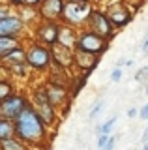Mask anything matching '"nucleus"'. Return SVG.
<instances>
[{
    "instance_id": "f257e3e1",
    "label": "nucleus",
    "mask_w": 148,
    "mask_h": 150,
    "mask_svg": "<svg viewBox=\"0 0 148 150\" xmlns=\"http://www.w3.org/2000/svg\"><path fill=\"white\" fill-rule=\"evenodd\" d=\"M15 126V137L23 141L26 146H45L47 144V135H49V128L41 122V118L36 115V111L30 107H26L25 111L13 120Z\"/></svg>"
},
{
    "instance_id": "f03ea898",
    "label": "nucleus",
    "mask_w": 148,
    "mask_h": 150,
    "mask_svg": "<svg viewBox=\"0 0 148 150\" xmlns=\"http://www.w3.org/2000/svg\"><path fill=\"white\" fill-rule=\"evenodd\" d=\"M30 105H32V109L36 111V115L39 116L41 122H43L49 129H54L58 126V111L49 100L47 90H45V83L32 86V90H30Z\"/></svg>"
},
{
    "instance_id": "7ed1b4c3",
    "label": "nucleus",
    "mask_w": 148,
    "mask_h": 150,
    "mask_svg": "<svg viewBox=\"0 0 148 150\" xmlns=\"http://www.w3.org/2000/svg\"><path fill=\"white\" fill-rule=\"evenodd\" d=\"M25 62L32 71L38 73H47L53 66V54H51V47L41 45L38 41H28L25 45Z\"/></svg>"
},
{
    "instance_id": "20e7f679",
    "label": "nucleus",
    "mask_w": 148,
    "mask_h": 150,
    "mask_svg": "<svg viewBox=\"0 0 148 150\" xmlns=\"http://www.w3.org/2000/svg\"><path fill=\"white\" fill-rule=\"evenodd\" d=\"M92 9L94 8H92L90 2H68L66 0V6H64V11H62V21L60 23L69 25L73 28H85Z\"/></svg>"
},
{
    "instance_id": "39448f33",
    "label": "nucleus",
    "mask_w": 148,
    "mask_h": 150,
    "mask_svg": "<svg viewBox=\"0 0 148 150\" xmlns=\"http://www.w3.org/2000/svg\"><path fill=\"white\" fill-rule=\"evenodd\" d=\"M75 49L82 51V53H90V54L101 56L109 49V41L103 40V38L98 36V34H94V32L88 30V28H81L79 34H77Z\"/></svg>"
},
{
    "instance_id": "423d86ee",
    "label": "nucleus",
    "mask_w": 148,
    "mask_h": 150,
    "mask_svg": "<svg viewBox=\"0 0 148 150\" xmlns=\"http://www.w3.org/2000/svg\"><path fill=\"white\" fill-rule=\"evenodd\" d=\"M30 107V96L25 92H13L0 103V116L6 120H15L23 111Z\"/></svg>"
},
{
    "instance_id": "0eeeda50",
    "label": "nucleus",
    "mask_w": 148,
    "mask_h": 150,
    "mask_svg": "<svg viewBox=\"0 0 148 150\" xmlns=\"http://www.w3.org/2000/svg\"><path fill=\"white\" fill-rule=\"evenodd\" d=\"M85 28L92 30L94 34L101 36L103 40H107V41H111L114 36H116V28L111 25V21H109V17L105 15V11H101V9H96V8L90 11L88 21H86Z\"/></svg>"
},
{
    "instance_id": "6e6552de",
    "label": "nucleus",
    "mask_w": 148,
    "mask_h": 150,
    "mask_svg": "<svg viewBox=\"0 0 148 150\" xmlns=\"http://www.w3.org/2000/svg\"><path fill=\"white\" fill-rule=\"evenodd\" d=\"M60 26H62V23L58 21H38L34 26V41L47 47L58 43Z\"/></svg>"
},
{
    "instance_id": "1a4fd4ad",
    "label": "nucleus",
    "mask_w": 148,
    "mask_h": 150,
    "mask_svg": "<svg viewBox=\"0 0 148 150\" xmlns=\"http://www.w3.org/2000/svg\"><path fill=\"white\" fill-rule=\"evenodd\" d=\"M25 32H26V25L19 13H11V15L0 19V38L8 36V38H21V40H25Z\"/></svg>"
},
{
    "instance_id": "9d476101",
    "label": "nucleus",
    "mask_w": 148,
    "mask_h": 150,
    "mask_svg": "<svg viewBox=\"0 0 148 150\" xmlns=\"http://www.w3.org/2000/svg\"><path fill=\"white\" fill-rule=\"evenodd\" d=\"M66 6V0H41L36 8L39 21H62V11Z\"/></svg>"
},
{
    "instance_id": "9b49d317",
    "label": "nucleus",
    "mask_w": 148,
    "mask_h": 150,
    "mask_svg": "<svg viewBox=\"0 0 148 150\" xmlns=\"http://www.w3.org/2000/svg\"><path fill=\"white\" fill-rule=\"evenodd\" d=\"M105 15L109 17L111 25L116 28V30L118 28H124L126 25H129L131 19H133L131 9H129L126 4H122V2H113L107 9H105Z\"/></svg>"
},
{
    "instance_id": "f8f14e48",
    "label": "nucleus",
    "mask_w": 148,
    "mask_h": 150,
    "mask_svg": "<svg viewBox=\"0 0 148 150\" xmlns=\"http://www.w3.org/2000/svg\"><path fill=\"white\" fill-rule=\"evenodd\" d=\"M45 90L51 103L56 107V111H62L64 115L69 111V103H71V96H69V88L56 86V84H47L45 83Z\"/></svg>"
},
{
    "instance_id": "ddd939ff",
    "label": "nucleus",
    "mask_w": 148,
    "mask_h": 150,
    "mask_svg": "<svg viewBox=\"0 0 148 150\" xmlns=\"http://www.w3.org/2000/svg\"><path fill=\"white\" fill-rule=\"evenodd\" d=\"M51 54H53V64L58 68L66 69H73V49L62 45V43H54L51 45Z\"/></svg>"
},
{
    "instance_id": "4468645a",
    "label": "nucleus",
    "mask_w": 148,
    "mask_h": 150,
    "mask_svg": "<svg viewBox=\"0 0 148 150\" xmlns=\"http://www.w3.org/2000/svg\"><path fill=\"white\" fill-rule=\"evenodd\" d=\"M99 64V56L90 54V53H82V51L73 49V68L79 73H92Z\"/></svg>"
},
{
    "instance_id": "2eb2a0df",
    "label": "nucleus",
    "mask_w": 148,
    "mask_h": 150,
    "mask_svg": "<svg viewBox=\"0 0 148 150\" xmlns=\"http://www.w3.org/2000/svg\"><path fill=\"white\" fill-rule=\"evenodd\" d=\"M77 34H79V30L69 25H64L60 26V36H58V43L69 47V49H75V41H77Z\"/></svg>"
},
{
    "instance_id": "dca6fc26",
    "label": "nucleus",
    "mask_w": 148,
    "mask_h": 150,
    "mask_svg": "<svg viewBox=\"0 0 148 150\" xmlns=\"http://www.w3.org/2000/svg\"><path fill=\"white\" fill-rule=\"evenodd\" d=\"M19 62H25V43L11 49V51H8L4 56H0V66L2 68L11 66V64H19Z\"/></svg>"
},
{
    "instance_id": "f3484780",
    "label": "nucleus",
    "mask_w": 148,
    "mask_h": 150,
    "mask_svg": "<svg viewBox=\"0 0 148 150\" xmlns=\"http://www.w3.org/2000/svg\"><path fill=\"white\" fill-rule=\"evenodd\" d=\"M88 77H90L88 73H79L77 77H71V83H69V96L75 98L77 94H79L82 88H85V84H86V81H88Z\"/></svg>"
},
{
    "instance_id": "a211bd4d",
    "label": "nucleus",
    "mask_w": 148,
    "mask_h": 150,
    "mask_svg": "<svg viewBox=\"0 0 148 150\" xmlns=\"http://www.w3.org/2000/svg\"><path fill=\"white\" fill-rule=\"evenodd\" d=\"M6 73L13 75V77H21V79H26L28 77V71L30 68L26 66V62H19V64H11V66H6Z\"/></svg>"
},
{
    "instance_id": "6ab92c4d",
    "label": "nucleus",
    "mask_w": 148,
    "mask_h": 150,
    "mask_svg": "<svg viewBox=\"0 0 148 150\" xmlns=\"http://www.w3.org/2000/svg\"><path fill=\"white\" fill-rule=\"evenodd\" d=\"M19 45H23L21 38H8V36L0 38V56H4L8 51L15 49V47H19Z\"/></svg>"
},
{
    "instance_id": "aec40b11",
    "label": "nucleus",
    "mask_w": 148,
    "mask_h": 150,
    "mask_svg": "<svg viewBox=\"0 0 148 150\" xmlns=\"http://www.w3.org/2000/svg\"><path fill=\"white\" fill-rule=\"evenodd\" d=\"M15 137V126H13L11 120L6 118H0V141H6Z\"/></svg>"
},
{
    "instance_id": "412c9836",
    "label": "nucleus",
    "mask_w": 148,
    "mask_h": 150,
    "mask_svg": "<svg viewBox=\"0 0 148 150\" xmlns=\"http://www.w3.org/2000/svg\"><path fill=\"white\" fill-rule=\"evenodd\" d=\"M0 150H28V146L17 137H11L6 141H0Z\"/></svg>"
},
{
    "instance_id": "4be33fe9",
    "label": "nucleus",
    "mask_w": 148,
    "mask_h": 150,
    "mask_svg": "<svg viewBox=\"0 0 148 150\" xmlns=\"http://www.w3.org/2000/svg\"><path fill=\"white\" fill-rule=\"evenodd\" d=\"M13 92H15V84H13L10 79H6V77L0 79V103L6 100L8 96H11Z\"/></svg>"
},
{
    "instance_id": "5701e85b",
    "label": "nucleus",
    "mask_w": 148,
    "mask_h": 150,
    "mask_svg": "<svg viewBox=\"0 0 148 150\" xmlns=\"http://www.w3.org/2000/svg\"><path fill=\"white\" fill-rule=\"evenodd\" d=\"M6 4H10L11 8L23 9V8H38L41 0H4Z\"/></svg>"
},
{
    "instance_id": "b1692460",
    "label": "nucleus",
    "mask_w": 148,
    "mask_h": 150,
    "mask_svg": "<svg viewBox=\"0 0 148 150\" xmlns=\"http://www.w3.org/2000/svg\"><path fill=\"white\" fill-rule=\"evenodd\" d=\"M114 124H116V116H113V118H109L107 122H103L101 126H98V128H96V131H98V135H101V133L111 135V131H113Z\"/></svg>"
},
{
    "instance_id": "393cba45",
    "label": "nucleus",
    "mask_w": 148,
    "mask_h": 150,
    "mask_svg": "<svg viewBox=\"0 0 148 150\" xmlns=\"http://www.w3.org/2000/svg\"><path fill=\"white\" fill-rule=\"evenodd\" d=\"M135 81H139V83H146L148 81V66H142V68L135 73Z\"/></svg>"
},
{
    "instance_id": "a878e982",
    "label": "nucleus",
    "mask_w": 148,
    "mask_h": 150,
    "mask_svg": "<svg viewBox=\"0 0 148 150\" xmlns=\"http://www.w3.org/2000/svg\"><path fill=\"white\" fill-rule=\"evenodd\" d=\"M103 101H98V103H96V105L94 107H92V109H90V112H88V116H90V118H96V116H98L99 115V112L101 111H103Z\"/></svg>"
},
{
    "instance_id": "bb28decb",
    "label": "nucleus",
    "mask_w": 148,
    "mask_h": 150,
    "mask_svg": "<svg viewBox=\"0 0 148 150\" xmlns=\"http://www.w3.org/2000/svg\"><path fill=\"white\" fill-rule=\"evenodd\" d=\"M11 6L10 4H6V2H0V19H4V17H8V15H11Z\"/></svg>"
},
{
    "instance_id": "cd10ccee",
    "label": "nucleus",
    "mask_w": 148,
    "mask_h": 150,
    "mask_svg": "<svg viewBox=\"0 0 148 150\" xmlns=\"http://www.w3.org/2000/svg\"><path fill=\"white\" fill-rule=\"evenodd\" d=\"M111 81H113V83L122 81V69H120V68H114L113 69V73H111Z\"/></svg>"
},
{
    "instance_id": "c85d7f7f",
    "label": "nucleus",
    "mask_w": 148,
    "mask_h": 150,
    "mask_svg": "<svg viewBox=\"0 0 148 150\" xmlns=\"http://www.w3.org/2000/svg\"><path fill=\"white\" fill-rule=\"evenodd\" d=\"M114 144H116V137H114V135H111L109 141L105 143V146L101 148V150H114Z\"/></svg>"
},
{
    "instance_id": "c756f323",
    "label": "nucleus",
    "mask_w": 148,
    "mask_h": 150,
    "mask_svg": "<svg viewBox=\"0 0 148 150\" xmlns=\"http://www.w3.org/2000/svg\"><path fill=\"white\" fill-rule=\"evenodd\" d=\"M109 137H111V135H105V133L98 135V148H99V150L105 146V143H107V141H109Z\"/></svg>"
},
{
    "instance_id": "7c9ffc66",
    "label": "nucleus",
    "mask_w": 148,
    "mask_h": 150,
    "mask_svg": "<svg viewBox=\"0 0 148 150\" xmlns=\"http://www.w3.org/2000/svg\"><path fill=\"white\" fill-rule=\"evenodd\" d=\"M139 116H141L142 120H148V103L141 107V111H139Z\"/></svg>"
},
{
    "instance_id": "2f4dec72",
    "label": "nucleus",
    "mask_w": 148,
    "mask_h": 150,
    "mask_svg": "<svg viewBox=\"0 0 148 150\" xmlns=\"http://www.w3.org/2000/svg\"><path fill=\"white\" fill-rule=\"evenodd\" d=\"M137 115H139V111L135 109V107H131V109H129V111H128V116H129V118H135V116H137Z\"/></svg>"
},
{
    "instance_id": "473e14b6",
    "label": "nucleus",
    "mask_w": 148,
    "mask_h": 150,
    "mask_svg": "<svg viewBox=\"0 0 148 150\" xmlns=\"http://www.w3.org/2000/svg\"><path fill=\"white\" fill-rule=\"evenodd\" d=\"M141 141H142V144H146V143H148V128L144 129V133H142V137H141Z\"/></svg>"
},
{
    "instance_id": "72a5a7b5",
    "label": "nucleus",
    "mask_w": 148,
    "mask_h": 150,
    "mask_svg": "<svg viewBox=\"0 0 148 150\" xmlns=\"http://www.w3.org/2000/svg\"><path fill=\"white\" fill-rule=\"evenodd\" d=\"M142 51H144V53H148V34H146V38H144V43H142Z\"/></svg>"
},
{
    "instance_id": "f704fd0d",
    "label": "nucleus",
    "mask_w": 148,
    "mask_h": 150,
    "mask_svg": "<svg viewBox=\"0 0 148 150\" xmlns=\"http://www.w3.org/2000/svg\"><path fill=\"white\" fill-rule=\"evenodd\" d=\"M68 2H90V0H68Z\"/></svg>"
},
{
    "instance_id": "c9c22d12",
    "label": "nucleus",
    "mask_w": 148,
    "mask_h": 150,
    "mask_svg": "<svg viewBox=\"0 0 148 150\" xmlns=\"http://www.w3.org/2000/svg\"><path fill=\"white\" fill-rule=\"evenodd\" d=\"M144 92H146V96H148V81L144 83Z\"/></svg>"
},
{
    "instance_id": "e433bc0d",
    "label": "nucleus",
    "mask_w": 148,
    "mask_h": 150,
    "mask_svg": "<svg viewBox=\"0 0 148 150\" xmlns=\"http://www.w3.org/2000/svg\"><path fill=\"white\" fill-rule=\"evenodd\" d=\"M0 118H2V116H0Z\"/></svg>"
}]
</instances>
